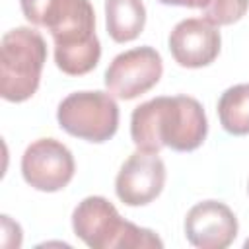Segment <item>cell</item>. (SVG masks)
I'll use <instances>...</instances> for the list:
<instances>
[{
  "label": "cell",
  "mask_w": 249,
  "mask_h": 249,
  "mask_svg": "<svg viewBox=\"0 0 249 249\" xmlns=\"http://www.w3.org/2000/svg\"><path fill=\"white\" fill-rule=\"evenodd\" d=\"M19 6L29 23L51 31L58 70L84 76L97 66L101 43L89 0H19Z\"/></svg>",
  "instance_id": "1"
},
{
  "label": "cell",
  "mask_w": 249,
  "mask_h": 249,
  "mask_svg": "<svg viewBox=\"0 0 249 249\" xmlns=\"http://www.w3.org/2000/svg\"><path fill=\"white\" fill-rule=\"evenodd\" d=\"M206 134L204 107L191 95H160L140 103L130 115V138L142 152H193L202 146Z\"/></svg>",
  "instance_id": "2"
},
{
  "label": "cell",
  "mask_w": 249,
  "mask_h": 249,
  "mask_svg": "<svg viewBox=\"0 0 249 249\" xmlns=\"http://www.w3.org/2000/svg\"><path fill=\"white\" fill-rule=\"evenodd\" d=\"M74 233L91 249H150L163 247L160 235L124 220L115 204L93 195L78 202L72 212Z\"/></svg>",
  "instance_id": "3"
},
{
  "label": "cell",
  "mask_w": 249,
  "mask_h": 249,
  "mask_svg": "<svg viewBox=\"0 0 249 249\" xmlns=\"http://www.w3.org/2000/svg\"><path fill=\"white\" fill-rule=\"evenodd\" d=\"M47 62V43L37 29L14 27L0 43V95L21 103L35 95Z\"/></svg>",
  "instance_id": "4"
},
{
  "label": "cell",
  "mask_w": 249,
  "mask_h": 249,
  "mask_svg": "<svg viewBox=\"0 0 249 249\" xmlns=\"http://www.w3.org/2000/svg\"><path fill=\"white\" fill-rule=\"evenodd\" d=\"M58 126L86 142L101 144L115 136L119 128V105L105 91L68 93L56 109Z\"/></svg>",
  "instance_id": "5"
},
{
  "label": "cell",
  "mask_w": 249,
  "mask_h": 249,
  "mask_svg": "<svg viewBox=\"0 0 249 249\" xmlns=\"http://www.w3.org/2000/svg\"><path fill=\"white\" fill-rule=\"evenodd\" d=\"M163 74L161 54L150 47H134L117 54L105 70V88L113 97L130 101L150 91Z\"/></svg>",
  "instance_id": "6"
},
{
  "label": "cell",
  "mask_w": 249,
  "mask_h": 249,
  "mask_svg": "<svg viewBox=\"0 0 249 249\" xmlns=\"http://www.w3.org/2000/svg\"><path fill=\"white\" fill-rule=\"evenodd\" d=\"M72 152L56 138H37L21 156V175L29 187L41 193L62 191L74 177Z\"/></svg>",
  "instance_id": "7"
},
{
  "label": "cell",
  "mask_w": 249,
  "mask_h": 249,
  "mask_svg": "<svg viewBox=\"0 0 249 249\" xmlns=\"http://www.w3.org/2000/svg\"><path fill=\"white\" fill-rule=\"evenodd\" d=\"M165 179L163 160L158 154L136 150L121 165L115 179V193L126 206H146L161 195Z\"/></svg>",
  "instance_id": "8"
},
{
  "label": "cell",
  "mask_w": 249,
  "mask_h": 249,
  "mask_svg": "<svg viewBox=\"0 0 249 249\" xmlns=\"http://www.w3.org/2000/svg\"><path fill=\"white\" fill-rule=\"evenodd\" d=\"M173 60L183 68H202L212 64L222 49V35L204 18L181 19L167 37Z\"/></svg>",
  "instance_id": "9"
},
{
  "label": "cell",
  "mask_w": 249,
  "mask_h": 249,
  "mask_svg": "<svg viewBox=\"0 0 249 249\" xmlns=\"http://www.w3.org/2000/svg\"><path fill=\"white\" fill-rule=\"evenodd\" d=\"M185 237L200 249H226L237 237V218L220 200L196 202L185 216Z\"/></svg>",
  "instance_id": "10"
},
{
  "label": "cell",
  "mask_w": 249,
  "mask_h": 249,
  "mask_svg": "<svg viewBox=\"0 0 249 249\" xmlns=\"http://www.w3.org/2000/svg\"><path fill=\"white\" fill-rule=\"evenodd\" d=\"M146 25L142 0H105V27L115 43L134 41Z\"/></svg>",
  "instance_id": "11"
},
{
  "label": "cell",
  "mask_w": 249,
  "mask_h": 249,
  "mask_svg": "<svg viewBox=\"0 0 249 249\" xmlns=\"http://www.w3.org/2000/svg\"><path fill=\"white\" fill-rule=\"evenodd\" d=\"M218 119L228 134H249V84L231 86L220 95Z\"/></svg>",
  "instance_id": "12"
},
{
  "label": "cell",
  "mask_w": 249,
  "mask_h": 249,
  "mask_svg": "<svg viewBox=\"0 0 249 249\" xmlns=\"http://www.w3.org/2000/svg\"><path fill=\"white\" fill-rule=\"evenodd\" d=\"M200 10L202 18L212 25H231L247 14L249 0H208Z\"/></svg>",
  "instance_id": "13"
},
{
  "label": "cell",
  "mask_w": 249,
  "mask_h": 249,
  "mask_svg": "<svg viewBox=\"0 0 249 249\" xmlns=\"http://www.w3.org/2000/svg\"><path fill=\"white\" fill-rule=\"evenodd\" d=\"M165 6H181V8H202L208 0H158Z\"/></svg>",
  "instance_id": "14"
},
{
  "label": "cell",
  "mask_w": 249,
  "mask_h": 249,
  "mask_svg": "<svg viewBox=\"0 0 249 249\" xmlns=\"http://www.w3.org/2000/svg\"><path fill=\"white\" fill-rule=\"evenodd\" d=\"M243 247H245V249H249V239H247V241L243 243Z\"/></svg>",
  "instance_id": "15"
},
{
  "label": "cell",
  "mask_w": 249,
  "mask_h": 249,
  "mask_svg": "<svg viewBox=\"0 0 249 249\" xmlns=\"http://www.w3.org/2000/svg\"><path fill=\"white\" fill-rule=\"evenodd\" d=\"M247 191H249V187H247Z\"/></svg>",
  "instance_id": "16"
}]
</instances>
